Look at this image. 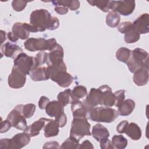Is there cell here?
<instances>
[{
  "instance_id": "5",
  "label": "cell",
  "mask_w": 149,
  "mask_h": 149,
  "mask_svg": "<svg viewBox=\"0 0 149 149\" xmlns=\"http://www.w3.org/2000/svg\"><path fill=\"white\" fill-rule=\"evenodd\" d=\"M57 44L56 40L54 38L48 40L43 38H30L24 43L25 49L31 52L45 50L51 51L56 47Z\"/></svg>"
},
{
  "instance_id": "39",
  "label": "cell",
  "mask_w": 149,
  "mask_h": 149,
  "mask_svg": "<svg viewBox=\"0 0 149 149\" xmlns=\"http://www.w3.org/2000/svg\"><path fill=\"white\" fill-rule=\"evenodd\" d=\"M125 91L123 90H120L115 91L113 94L115 97V105L116 107H118L119 105L125 100Z\"/></svg>"
},
{
  "instance_id": "38",
  "label": "cell",
  "mask_w": 149,
  "mask_h": 149,
  "mask_svg": "<svg viewBox=\"0 0 149 149\" xmlns=\"http://www.w3.org/2000/svg\"><path fill=\"white\" fill-rule=\"evenodd\" d=\"M27 1L21 0H14L12 2V6L13 9L17 12L22 11L26 7Z\"/></svg>"
},
{
  "instance_id": "42",
  "label": "cell",
  "mask_w": 149,
  "mask_h": 149,
  "mask_svg": "<svg viewBox=\"0 0 149 149\" xmlns=\"http://www.w3.org/2000/svg\"><path fill=\"white\" fill-rule=\"evenodd\" d=\"M99 142L100 143V147L102 149H113V148H114L112 146V142L108 138L104 139Z\"/></svg>"
},
{
  "instance_id": "3",
  "label": "cell",
  "mask_w": 149,
  "mask_h": 149,
  "mask_svg": "<svg viewBox=\"0 0 149 149\" xmlns=\"http://www.w3.org/2000/svg\"><path fill=\"white\" fill-rule=\"evenodd\" d=\"M130 72L134 73L141 68H148V54L143 49L136 48L131 52V55L126 63Z\"/></svg>"
},
{
  "instance_id": "43",
  "label": "cell",
  "mask_w": 149,
  "mask_h": 149,
  "mask_svg": "<svg viewBox=\"0 0 149 149\" xmlns=\"http://www.w3.org/2000/svg\"><path fill=\"white\" fill-rule=\"evenodd\" d=\"M12 125L10 123V122L6 119L5 120H1V130L0 132L1 133H5L8 132L11 127Z\"/></svg>"
},
{
  "instance_id": "41",
  "label": "cell",
  "mask_w": 149,
  "mask_h": 149,
  "mask_svg": "<svg viewBox=\"0 0 149 149\" xmlns=\"http://www.w3.org/2000/svg\"><path fill=\"white\" fill-rule=\"evenodd\" d=\"M59 26V21L58 17L55 16H52L48 26L47 27V29L49 30H54L58 28Z\"/></svg>"
},
{
  "instance_id": "21",
  "label": "cell",
  "mask_w": 149,
  "mask_h": 149,
  "mask_svg": "<svg viewBox=\"0 0 149 149\" xmlns=\"http://www.w3.org/2000/svg\"><path fill=\"white\" fill-rule=\"evenodd\" d=\"M12 32L17 40H26L30 35V32L26 28L24 23L21 22H16L13 25Z\"/></svg>"
},
{
  "instance_id": "50",
  "label": "cell",
  "mask_w": 149,
  "mask_h": 149,
  "mask_svg": "<svg viewBox=\"0 0 149 149\" xmlns=\"http://www.w3.org/2000/svg\"><path fill=\"white\" fill-rule=\"evenodd\" d=\"M7 37H8V39H9L10 41L13 42H16V41L18 40H17L16 38H15V37L13 36L12 32H9V33L7 34Z\"/></svg>"
},
{
  "instance_id": "17",
  "label": "cell",
  "mask_w": 149,
  "mask_h": 149,
  "mask_svg": "<svg viewBox=\"0 0 149 149\" xmlns=\"http://www.w3.org/2000/svg\"><path fill=\"white\" fill-rule=\"evenodd\" d=\"M49 119L45 118H40L38 120L35 121L31 125L27 126L26 129L24 131L28 133L30 137H34L39 134L40 130L43 129Z\"/></svg>"
},
{
  "instance_id": "34",
  "label": "cell",
  "mask_w": 149,
  "mask_h": 149,
  "mask_svg": "<svg viewBox=\"0 0 149 149\" xmlns=\"http://www.w3.org/2000/svg\"><path fill=\"white\" fill-rule=\"evenodd\" d=\"M87 94V90L83 86H77L72 90V95L73 100H79Z\"/></svg>"
},
{
  "instance_id": "25",
  "label": "cell",
  "mask_w": 149,
  "mask_h": 149,
  "mask_svg": "<svg viewBox=\"0 0 149 149\" xmlns=\"http://www.w3.org/2000/svg\"><path fill=\"white\" fill-rule=\"evenodd\" d=\"M32 80L35 81L47 80L49 79L47 73V68L39 66L33 70L29 74Z\"/></svg>"
},
{
  "instance_id": "14",
  "label": "cell",
  "mask_w": 149,
  "mask_h": 149,
  "mask_svg": "<svg viewBox=\"0 0 149 149\" xmlns=\"http://www.w3.org/2000/svg\"><path fill=\"white\" fill-rule=\"evenodd\" d=\"M136 30L140 34H147L149 31V15L143 13L136 19L133 23Z\"/></svg>"
},
{
  "instance_id": "46",
  "label": "cell",
  "mask_w": 149,
  "mask_h": 149,
  "mask_svg": "<svg viewBox=\"0 0 149 149\" xmlns=\"http://www.w3.org/2000/svg\"><path fill=\"white\" fill-rule=\"evenodd\" d=\"M49 102V100L45 96H41L38 101V107L41 109H45L47 105Z\"/></svg>"
},
{
  "instance_id": "37",
  "label": "cell",
  "mask_w": 149,
  "mask_h": 149,
  "mask_svg": "<svg viewBox=\"0 0 149 149\" xmlns=\"http://www.w3.org/2000/svg\"><path fill=\"white\" fill-rule=\"evenodd\" d=\"M36 105L34 104H27L23 105L22 112L26 118H31L34 113L36 111Z\"/></svg>"
},
{
  "instance_id": "36",
  "label": "cell",
  "mask_w": 149,
  "mask_h": 149,
  "mask_svg": "<svg viewBox=\"0 0 149 149\" xmlns=\"http://www.w3.org/2000/svg\"><path fill=\"white\" fill-rule=\"evenodd\" d=\"M48 57V53L44 51H40L37 54H36L34 57L35 61V69L42 66L47 62Z\"/></svg>"
},
{
  "instance_id": "12",
  "label": "cell",
  "mask_w": 149,
  "mask_h": 149,
  "mask_svg": "<svg viewBox=\"0 0 149 149\" xmlns=\"http://www.w3.org/2000/svg\"><path fill=\"white\" fill-rule=\"evenodd\" d=\"M26 81V74L17 68L13 66L12 72L8 76V83L10 87L15 89L23 87Z\"/></svg>"
},
{
  "instance_id": "7",
  "label": "cell",
  "mask_w": 149,
  "mask_h": 149,
  "mask_svg": "<svg viewBox=\"0 0 149 149\" xmlns=\"http://www.w3.org/2000/svg\"><path fill=\"white\" fill-rule=\"evenodd\" d=\"M30 136L24 132L15 135L12 139H2L0 141V149L22 148L29 143Z\"/></svg>"
},
{
  "instance_id": "31",
  "label": "cell",
  "mask_w": 149,
  "mask_h": 149,
  "mask_svg": "<svg viewBox=\"0 0 149 149\" xmlns=\"http://www.w3.org/2000/svg\"><path fill=\"white\" fill-rule=\"evenodd\" d=\"M87 2L91 6H96L104 12L111 10V1L109 0H90L87 1Z\"/></svg>"
},
{
  "instance_id": "47",
  "label": "cell",
  "mask_w": 149,
  "mask_h": 149,
  "mask_svg": "<svg viewBox=\"0 0 149 149\" xmlns=\"http://www.w3.org/2000/svg\"><path fill=\"white\" fill-rule=\"evenodd\" d=\"M54 6V10L59 15H65L68 12V8L67 7L60 5H55Z\"/></svg>"
},
{
  "instance_id": "40",
  "label": "cell",
  "mask_w": 149,
  "mask_h": 149,
  "mask_svg": "<svg viewBox=\"0 0 149 149\" xmlns=\"http://www.w3.org/2000/svg\"><path fill=\"white\" fill-rule=\"evenodd\" d=\"M133 26V23L130 22H123L118 26V30L122 34H124L130 28Z\"/></svg>"
},
{
  "instance_id": "49",
  "label": "cell",
  "mask_w": 149,
  "mask_h": 149,
  "mask_svg": "<svg viewBox=\"0 0 149 149\" xmlns=\"http://www.w3.org/2000/svg\"><path fill=\"white\" fill-rule=\"evenodd\" d=\"M79 148H80V149H82V148H91V149H93V148H94V147H93L92 143L90 141L87 140L84 141L81 144H80L79 145Z\"/></svg>"
},
{
  "instance_id": "45",
  "label": "cell",
  "mask_w": 149,
  "mask_h": 149,
  "mask_svg": "<svg viewBox=\"0 0 149 149\" xmlns=\"http://www.w3.org/2000/svg\"><path fill=\"white\" fill-rule=\"evenodd\" d=\"M128 124H129V122L127 120H123L121 122H120L116 127L117 132L120 134L125 133Z\"/></svg>"
},
{
  "instance_id": "18",
  "label": "cell",
  "mask_w": 149,
  "mask_h": 149,
  "mask_svg": "<svg viewBox=\"0 0 149 149\" xmlns=\"http://www.w3.org/2000/svg\"><path fill=\"white\" fill-rule=\"evenodd\" d=\"M133 80L138 86L146 85L148 81V68L143 67L137 70L134 72Z\"/></svg>"
},
{
  "instance_id": "51",
  "label": "cell",
  "mask_w": 149,
  "mask_h": 149,
  "mask_svg": "<svg viewBox=\"0 0 149 149\" xmlns=\"http://www.w3.org/2000/svg\"><path fill=\"white\" fill-rule=\"evenodd\" d=\"M1 43L2 44L3 41H5L6 40V32L3 30H1Z\"/></svg>"
},
{
  "instance_id": "1",
  "label": "cell",
  "mask_w": 149,
  "mask_h": 149,
  "mask_svg": "<svg viewBox=\"0 0 149 149\" xmlns=\"http://www.w3.org/2000/svg\"><path fill=\"white\" fill-rule=\"evenodd\" d=\"M66 66L63 61L47 66V73L48 78L56 82L62 87H69L73 80V76L67 72Z\"/></svg>"
},
{
  "instance_id": "27",
  "label": "cell",
  "mask_w": 149,
  "mask_h": 149,
  "mask_svg": "<svg viewBox=\"0 0 149 149\" xmlns=\"http://www.w3.org/2000/svg\"><path fill=\"white\" fill-rule=\"evenodd\" d=\"M124 40L127 44H132L138 41L140 38V34L136 30L133 26L125 33Z\"/></svg>"
},
{
  "instance_id": "35",
  "label": "cell",
  "mask_w": 149,
  "mask_h": 149,
  "mask_svg": "<svg viewBox=\"0 0 149 149\" xmlns=\"http://www.w3.org/2000/svg\"><path fill=\"white\" fill-rule=\"evenodd\" d=\"M79 141L76 139L69 137L60 146L61 148H79Z\"/></svg>"
},
{
  "instance_id": "8",
  "label": "cell",
  "mask_w": 149,
  "mask_h": 149,
  "mask_svg": "<svg viewBox=\"0 0 149 149\" xmlns=\"http://www.w3.org/2000/svg\"><path fill=\"white\" fill-rule=\"evenodd\" d=\"M23 105H18L8 114L6 119L8 120L12 126L17 129L24 131L27 127V122L25 116L22 112Z\"/></svg>"
},
{
  "instance_id": "28",
  "label": "cell",
  "mask_w": 149,
  "mask_h": 149,
  "mask_svg": "<svg viewBox=\"0 0 149 149\" xmlns=\"http://www.w3.org/2000/svg\"><path fill=\"white\" fill-rule=\"evenodd\" d=\"M120 20L119 14L113 10L110 11L106 16V23L107 24L112 27H116L119 25Z\"/></svg>"
},
{
  "instance_id": "33",
  "label": "cell",
  "mask_w": 149,
  "mask_h": 149,
  "mask_svg": "<svg viewBox=\"0 0 149 149\" xmlns=\"http://www.w3.org/2000/svg\"><path fill=\"white\" fill-rule=\"evenodd\" d=\"M131 52L132 51L127 48L121 47L116 51V57L119 61L126 63L130 57Z\"/></svg>"
},
{
  "instance_id": "13",
  "label": "cell",
  "mask_w": 149,
  "mask_h": 149,
  "mask_svg": "<svg viewBox=\"0 0 149 149\" xmlns=\"http://www.w3.org/2000/svg\"><path fill=\"white\" fill-rule=\"evenodd\" d=\"M1 49L2 55L12 59H15L20 53L23 52V49L20 46L10 42L2 44Z\"/></svg>"
},
{
  "instance_id": "4",
  "label": "cell",
  "mask_w": 149,
  "mask_h": 149,
  "mask_svg": "<svg viewBox=\"0 0 149 149\" xmlns=\"http://www.w3.org/2000/svg\"><path fill=\"white\" fill-rule=\"evenodd\" d=\"M52 16L44 9H36L30 15V24L33 26L35 33L44 31L47 29Z\"/></svg>"
},
{
  "instance_id": "6",
  "label": "cell",
  "mask_w": 149,
  "mask_h": 149,
  "mask_svg": "<svg viewBox=\"0 0 149 149\" xmlns=\"http://www.w3.org/2000/svg\"><path fill=\"white\" fill-rule=\"evenodd\" d=\"M91 125L86 118H74L71 124L70 136L78 141L85 136H90Z\"/></svg>"
},
{
  "instance_id": "48",
  "label": "cell",
  "mask_w": 149,
  "mask_h": 149,
  "mask_svg": "<svg viewBox=\"0 0 149 149\" xmlns=\"http://www.w3.org/2000/svg\"><path fill=\"white\" fill-rule=\"evenodd\" d=\"M60 146L57 141H48L44 144L43 148H59Z\"/></svg>"
},
{
  "instance_id": "26",
  "label": "cell",
  "mask_w": 149,
  "mask_h": 149,
  "mask_svg": "<svg viewBox=\"0 0 149 149\" xmlns=\"http://www.w3.org/2000/svg\"><path fill=\"white\" fill-rule=\"evenodd\" d=\"M125 133L133 140H138L141 137V131L140 127L133 122L128 124Z\"/></svg>"
},
{
  "instance_id": "19",
  "label": "cell",
  "mask_w": 149,
  "mask_h": 149,
  "mask_svg": "<svg viewBox=\"0 0 149 149\" xmlns=\"http://www.w3.org/2000/svg\"><path fill=\"white\" fill-rule=\"evenodd\" d=\"M63 106L58 101L49 102L45 108L46 113L51 118H55L64 112Z\"/></svg>"
},
{
  "instance_id": "29",
  "label": "cell",
  "mask_w": 149,
  "mask_h": 149,
  "mask_svg": "<svg viewBox=\"0 0 149 149\" xmlns=\"http://www.w3.org/2000/svg\"><path fill=\"white\" fill-rule=\"evenodd\" d=\"M52 3L54 5H60L69 8L71 10H76L80 7V2L77 0H61L53 1Z\"/></svg>"
},
{
  "instance_id": "30",
  "label": "cell",
  "mask_w": 149,
  "mask_h": 149,
  "mask_svg": "<svg viewBox=\"0 0 149 149\" xmlns=\"http://www.w3.org/2000/svg\"><path fill=\"white\" fill-rule=\"evenodd\" d=\"M57 98L58 101L63 107L67 105L68 104L71 103L73 101L72 90L70 89H66L63 91L60 92L57 96Z\"/></svg>"
},
{
  "instance_id": "44",
  "label": "cell",
  "mask_w": 149,
  "mask_h": 149,
  "mask_svg": "<svg viewBox=\"0 0 149 149\" xmlns=\"http://www.w3.org/2000/svg\"><path fill=\"white\" fill-rule=\"evenodd\" d=\"M55 120L58 123L59 127H63L66 124L67 117H66V115H65V113L63 112L61 115H59V116L56 118Z\"/></svg>"
},
{
  "instance_id": "9",
  "label": "cell",
  "mask_w": 149,
  "mask_h": 149,
  "mask_svg": "<svg viewBox=\"0 0 149 149\" xmlns=\"http://www.w3.org/2000/svg\"><path fill=\"white\" fill-rule=\"evenodd\" d=\"M13 66L17 68L26 74L30 73L35 69L34 57L27 55L25 53H20L15 59Z\"/></svg>"
},
{
  "instance_id": "15",
  "label": "cell",
  "mask_w": 149,
  "mask_h": 149,
  "mask_svg": "<svg viewBox=\"0 0 149 149\" xmlns=\"http://www.w3.org/2000/svg\"><path fill=\"white\" fill-rule=\"evenodd\" d=\"M63 55V49L61 45L58 44L54 49L48 53V57L46 62L47 65L49 66L62 61Z\"/></svg>"
},
{
  "instance_id": "24",
  "label": "cell",
  "mask_w": 149,
  "mask_h": 149,
  "mask_svg": "<svg viewBox=\"0 0 149 149\" xmlns=\"http://www.w3.org/2000/svg\"><path fill=\"white\" fill-rule=\"evenodd\" d=\"M119 115L122 116L129 115L135 108V102L133 100L127 99L124 100L118 107Z\"/></svg>"
},
{
  "instance_id": "23",
  "label": "cell",
  "mask_w": 149,
  "mask_h": 149,
  "mask_svg": "<svg viewBox=\"0 0 149 149\" xmlns=\"http://www.w3.org/2000/svg\"><path fill=\"white\" fill-rule=\"evenodd\" d=\"M59 124L55 119H49L44 127L45 137L48 138L57 136L59 133Z\"/></svg>"
},
{
  "instance_id": "11",
  "label": "cell",
  "mask_w": 149,
  "mask_h": 149,
  "mask_svg": "<svg viewBox=\"0 0 149 149\" xmlns=\"http://www.w3.org/2000/svg\"><path fill=\"white\" fill-rule=\"evenodd\" d=\"M111 10L123 16L131 15L136 6L134 1H111Z\"/></svg>"
},
{
  "instance_id": "2",
  "label": "cell",
  "mask_w": 149,
  "mask_h": 149,
  "mask_svg": "<svg viewBox=\"0 0 149 149\" xmlns=\"http://www.w3.org/2000/svg\"><path fill=\"white\" fill-rule=\"evenodd\" d=\"M118 112L108 107H94L87 113V119L97 122L111 123L113 122L118 116Z\"/></svg>"
},
{
  "instance_id": "16",
  "label": "cell",
  "mask_w": 149,
  "mask_h": 149,
  "mask_svg": "<svg viewBox=\"0 0 149 149\" xmlns=\"http://www.w3.org/2000/svg\"><path fill=\"white\" fill-rule=\"evenodd\" d=\"M99 88L102 93V105L108 107L115 105V97L111 87L108 85H102Z\"/></svg>"
},
{
  "instance_id": "22",
  "label": "cell",
  "mask_w": 149,
  "mask_h": 149,
  "mask_svg": "<svg viewBox=\"0 0 149 149\" xmlns=\"http://www.w3.org/2000/svg\"><path fill=\"white\" fill-rule=\"evenodd\" d=\"M92 136L97 141L108 138L109 137V133L107 127L100 123L95 125L92 129Z\"/></svg>"
},
{
  "instance_id": "32",
  "label": "cell",
  "mask_w": 149,
  "mask_h": 149,
  "mask_svg": "<svg viewBox=\"0 0 149 149\" xmlns=\"http://www.w3.org/2000/svg\"><path fill=\"white\" fill-rule=\"evenodd\" d=\"M111 142L113 148L117 149H123L127 145V140L123 135L113 136Z\"/></svg>"
},
{
  "instance_id": "20",
  "label": "cell",
  "mask_w": 149,
  "mask_h": 149,
  "mask_svg": "<svg viewBox=\"0 0 149 149\" xmlns=\"http://www.w3.org/2000/svg\"><path fill=\"white\" fill-rule=\"evenodd\" d=\"M71 104V110L74 118H87V111L83 102L79 100H73Z\"/></svg>"
},
{
  "instance_id": "10",
  "label": "cell",
  "mask_w": 149,
  "mask_h": 149,
  "mask_svg": "<svg viewBox=\"0 0 149 149\" xmlns=\"http://www.w3.org/2000/svg\"><path fill=\"white\" fill-rule=\"evenodd\" d=\"M88 112L98 105H102V93L98 88H92L86 98L82 102Z\"/></svg>"
}]
</instances>
